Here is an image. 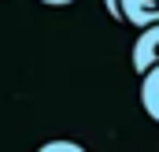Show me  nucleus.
Here are the masks:
<instances>
[{"mask_svg":"<svg viewBox=\"0 0 159 152\" xmlns=\"http://www.w3.org/2000/svg\"><path fill=\"white\" fill-rule=\"evenodd\" d=\"M104 7H107V15H111L115 22H119V19H122V15H119V0H104Z\"/></svg>","mask_w":159,"mask_h":152,"instance_id":"5","label":"nucleus"},{"mask_svg":"<svg viewBox=\"0 0 159 152\" xmlns=\"http://www.w3.org/2000/svg\"><path fill=\"white\" fill-rule=\"evenodd\" d=\"M41 4H48V7H67V4H74V0H41Z\"/></svg>","mask_w":159,"mask_h":152,"instance_id":"6","label":"nucleus"},{"mask_svg":"<svg viewBox=\"0 0 159 152\" xmlns=\"http://www.w3.org/2000/svg\"><path fill=\"white\" fill-rule=\"evenodd\" d=\"M156 63H159V22L156 26H144L137 34V41H133V71L144 74Z\"/></svg>","mask_w":159,"mask_h":152,"instance_id":"1","label":"nucleus"},{"mask_svg":"<svg viewBox=\"0 0 159 152\" xmlns=\"http://www.w3.org/2000/svg\"><path fill=\"white\" fill-rule=\"evenodd\" d=\"M37 152H89V149L78 145V141H63V137H59V141H44Z\"/></svg>","mask_w":159,"mask_h":152,"instance_id":"4","label":"nucleus"},{"mask_svg":"<svg viewBox=\"0 0 159 152\" xmlns=\"http://www.w3.org/2000/svg\"><path fill=\"white\" fill-rule=\"evenodd\" d=\"M141 108L152 122H159V63L141 74Z\"/></svg>","mask_w":159,"mask_h":152,"instance_id":"3","label":"nucleus"},{"mask_svg":"<svg viewBox=\"0 0 159 152\" xmlns=\"http://www.w3.org/2000/svg\"><path fill=\"white\" fill-rule=\"evenodd\" d=\"M119 15L126 22H133L137 30L156 26L159 22V0H119Z\"/></svg>","mask_w":159,"mask_h":152,"instance_id":"2","label":"nucleus"}]
</instances>
